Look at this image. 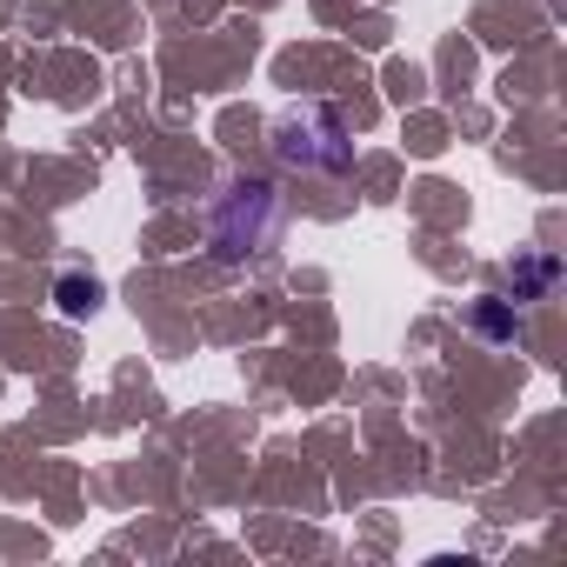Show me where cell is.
Returning a JSON list of instances; mask_svg holds the SVG:
<instances>
[{"mask_svg":"<svg viewBox=\"0 0 567 567\" xmlns=\"http://www.w3.org/2000/svg\"><path fill=\"white\" fill-rule=\"evenodd\" d=\"M267 227H274V187L247 181V187H234V200H227L214 234H220V254H254L267 240Z\"/></svg>","mask_w":567,"mask_h":567,"instance_id":"obj_1","label":"cell"},{"mask_svg":"<svg viewBox=\"0 0 567 567\" xmlns=\"http://www.w3.org/2000/svg\"><path fill=\"white\" fill-rule=\"evenodd\" d=\"M280 154H288V161H308V167H348V134H341V121H334L328 107H315V114L288 121Z\"/></svg>","mask_w":567,"mask_h":567,"instance_id":"obj_2","label":"cell"},{"mask_svg":"<svg viewBox=\"0 0 567 567\" xmlns=\"http://www.w3.org/2000/svg\"><path fill=\"white\" fill-rule=\"evenodd\" d=\"M554 274H560L554 260H527V267L514 274V301H527V295H540V288H547V280H554Z\"/></svg>","mask_w":567,"mask_h":567,"instance_id":"obj_3","label":"cell"},{"mask_svg":"<svg viewBox=\"0 0 567 567\" xmlns=\"http://www.w3.org/2000/svg\"><path fill=\"white\" fill-rule=\"evenodd\" d=\"M474 321H481L487 334H501V341H507V334H520V321H514L501 301H481V308H474Z\"/></svg>","mask_w":567,"mask_h":567,"instance_id":"obj_4","label":"cell"},{"mask_svg":"<svg viewBox=\"0 0 567 567\" xmlns=\"http://www.w3.org/2000/svg\"><path fill=\"white\" fill-rule=\"evenodd\" d=\"M61 295H68V315H81V308H94V288H81V280H68V288H61Z\"/></svg>","mask_w":567,"mask_h":567,"instance_id":"obj_5","label":"cell"}]
</instances>
